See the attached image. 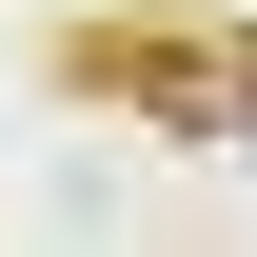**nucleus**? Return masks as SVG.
<instances>
[{"label":"nucleus","instance_id":"obj_1","mask_svg":"<svg viewBox=\"0 0 257 257\" xmlns=\"http://www.w3.org/2000/svg\"><path fill=\"white\" fill-rule=\"evenodd\" d=\"M60 99L139 139H257V20L218 0H119V20H60Z\"/></svg>","mask_w":257,"mask_h":257}]
</instances>
